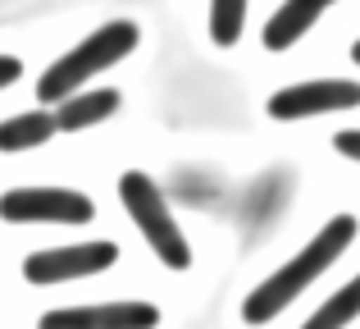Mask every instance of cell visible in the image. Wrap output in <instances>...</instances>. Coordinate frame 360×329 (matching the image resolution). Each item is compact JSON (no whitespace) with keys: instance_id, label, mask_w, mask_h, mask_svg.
I'll use <instances>...</instances> for the list:
<instances>
[{"instance_id":"1","label":"cell","mask_w":360,"mask_h":329,"mask_svg":"<svg viewBox=\"0 0 360 329\" xmlns=\"http://www.w3.org/2000/svg\"><path fill=\"white\" fill-rule=\"evenodd\" d=\"M352 238H356V220H352V215H333V220H328L324 229H319L315 238L288 261V266L274 270V275L246 297V306H242L246 325H264V321H274L288 302H297V297L306 293V288L315 284V279L324 275L347 247H352Z\"/></svg>"},{"instance_id":"2","label":"cell","mask_w":360,"mask_h":329,"mask_svg":"<svg viewBox=\"0 0 360 329\" xmlns=\"http://www.w3.org/2000/svg\"><path fill=\"white\" fill-rule=\"evenodd\" d=\"M132 51H137V23L115 18V23H105L101 32H91L82 46H73L64 60H55L51 69L41 73V82H37V97H41L46 106H64V101H69L91 73L119 64L123 55H132Z\"/></svg>"},{"instance_id":"3","label":"cell","mask_w":360,"mask_h":329,"mask_svg":"<svg viewBox=\"0 0 360 329\" xmlns=\"http://www.w3.org/2000/svg\"><path fill=\"white\" fill-rule=\"evenodd\" d=\"M119 197H123V211L132 215V224L141 229V238L155 247V256L165 261L169 270H187L192 266V252H187V238L183 229L174 224V211L165 206V197H160V187L150 183L146 174H123L119 178Z\"/></svg>"},{"instance_id":"4","label":"cell","mask_w":360,"mask_h":329,"mask_svg":"<svg viewBox=\"0 0 360 329\" xmlns=\"http://www.w3.org/2000/svg\"><path fill=\"white\" fill-rule=\"evenodd\" d=\"M96 206L69 187H9L0 197V220L9 224H87Z\"/></svg>"},{"instance_id":"5","label":"cell","mask_w":360,"mask_h":329,"mask_svg":"<svg viewBox=\"0 0 360 329\" xmlns=\"http://www.w3.org/2000/svg\"><path fill=\"white\" fill-rule=\"evenodd\" d=\"M119 247L115 242H82V247H51V252H32L23 261L27 284H64V279H82V275H101L105 266H115Z\"/></svg>"},{"instance_id":"6","label":"cell","mask_w":360,"mask_h":329,"mask_svg":"<svg viewBox=\"0 0 360 329\" xmlns=\"http://www.w3.org/2000/svg\"><path fill=\"white\" fill-rule=\"evenodd\" d=\"M360 106V82L347 78H324V82H297L269 97L274 119H310V115H333V110Z\"/></svg>"},{"instance_id":"7","label":"cell","mask_w":360,"mask_h":329,"mask_svg":"<svg viewBox=\"0 0 360 329\" xmlns=\"http://www.w3.org/2000/svg\"><path fill=\"white\" fill-rule=\"evenodd\" d=\"M160 311L150 302H105V306H60L46 311L37 329H155Z\"/></svg>"},{"instance_id":"8","label":"cell","mask_w":360,"mask_h":329,"mask_svg":"<svg viewBox=\"0 0 360 329\" xmlns=\"http://www.w3.org/2000/svg\"><path fill=\"white\" fill-rule=\"evenodd\" d=\"M328 5H333V0H288V5L264 23V46H269V51H288L292 42H301V37L319 23V14H324Z\"/></svg>"},{"instance_id":"9","label":"cell","mask_w":360,"mask_h":329,"mask_svg":"<svg viewBox=\"0 0 360 329\" xmlns=\"http://www.w3.org/2000/svg\"><path fill=\"white\" fill-rule=\"evenodd\" d=\"M119 110V92L101 87V92H82V97H69L60 110H55V133H73V128H87V124H101L105 115Z\"/></svg>"},{"instance_id":"10","label":"cell","mask_w":360,"mask_h":329,"mask_svg":"<svg viewBox=\"0 0 360 329\" xmlns=\"http://www.w3.org/2000/svg\"><path fill=\"white\" fill-rule=\"evenodd\" d=\"M55 137V115L32 110V115H14L0 124V151H27V147H41Z\"/></svg>"},{"instance_id":"11","label":"cell","mask_w":360,"mask_h":329,"mask_svg":"<svg viewBox=\"0 0 360 329\" xmlns=\"http://www.w3.org/2000/svg\"><path fill=\"white\" fill-rule=\"evenodd\" d=\"M356 316H360V275H356L347 288H338V293L328 297V302L319 306V311L310 316L301 329H347Z\"/></svg>"},{"instance_id":"12","label":"cell","mask_w":360,"mask_h":329,"mask_svg":"<svg viewBox=\"0 0 360 329\" xmlns=\"http://www.w3.org/2000/svg\"><path fill=\"white\" fill-rule=\"evenodd\" d=\"M246 23V0H210V37L219 46H233Z\"/></svg>"},{"instance_id":"13","label":"cell","mask_w":360,"mask_h":329,"mask_svg":"<svg viewBox=\"0 0 360 329\" xmlns=\"http://www.w3.org/2000/svg\"><path fill=\"white\" fill-rule=\"evenodd\" d=\"M23 78V64L14 60V55H0V87H9V82Z\"/></svg>"},{"instance_id":"14","label":"cell","mask_w":360,"mask_h":329,"mask_svg":"<svg viewBox=\"0 0 360 329\" xmlns=\"http://www.w3.org/2000/svg\"><path fill=\"white\" fill-rule=\"evenodd\" d=\"M338 151L352 156V161H360V133H338Z\"/></svg>"},{"instance_id":"15","label":"cell","mask_w":360,"mask_h":329,"mask_svg":"<svg viewBox=\"0 0 360 329\" xmlns=\"http://www.w3.org/2000/svg\"><path fill=\"white\" fill-rule=\"evenodd\" d=\"M352 60H356V64H360V42H356V46H352Z\"/></svg>"}]
</instances>
